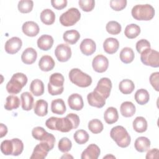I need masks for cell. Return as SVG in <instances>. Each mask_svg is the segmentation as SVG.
I'll list each match as a JSON object with an SVG mask.
<instances>
[{"mask_svg": "<svg viewBox=\"0 0 159 159\" xmlns=\"http://www.w3.org/2000/svg\"><path fill=\"white\" fill-rule=\"evenodd\" d=\"M92 66L95 71L98 73H103L106 71L108 68V59L102 55H98L93 58Z\"/></svg>", "mask_w": 159, "mask_h": 159, "instance_id": "obj_11", "label": "cell"}, {"mask_svg": "<svg viewBox=\"0 0 159 159\" xmlns=\"http://www.w3.org/2000/svg\"><path fill=\"white\" fill-rule=\"evenodd\" d=\"M73 138L75 142L80 144L82 145L86 143L89 140V134L84 130H78L75 132L73 135Z\"/></svg>", "mask_w": 159, "mask_h": 159, "instance_id": "obj_38", "label": "cell"}, {"mask_svg": "<svg viewBox=\"0 0 159 159\" xmlns=\"http://www.w3.org/2000/svg\"><path fill=\"white\" fill-rule=\"evenodd\" d=\"M78 4L81 9L85 12L91 11L95 6L94 0H80Z\"/></svg>", "mask_w": 159, "mask_h": 159, "instance_id": "obj_46", "label": "cell"}, {"mask_svg": "<svg viewBox=\"0 0 159 159\" xmlns=\"http://www.w3.org/2000/svg\"><path fill=\"white\" fill-rule=\"evenodd\" d=\"M12 143H13V153L12 155L13 156H18L20 154H21V153L23 151L24 149V144L22 142V140H20L19 139L15 138V139H12Z\"/></svg>", "mask_w": 159, "mask_h": 159, "instance_id": "obj_45", "label": "cell"}, {"mask_svg": "<svg viewBox=\"0 0 159 159\" xmlns=\"http://www.w3.org/2000/svg\"><path fill=\"white\" fill-rule=\"evenodd\" d=\"M41 142L47 144L48 145V147L50 148V149L52 150V149H53L54 145H55V138L53 134H52L50 133H47V134L46 135L45 138L42 140H41Z\"/></svg>", "mask_w": 159, "mask_h": 159, "instance_id": "obj_50", "label": "cell"}, {"mask_svg": "<svg viewBox=\"0 0 159 159\" xmlns=\"http://www.w3.org/2000/svg\"><path fill=\"white\" fill-rule=\"evenodd\" d=\"M69 79L72 83L81 88L88 87L92 83L91 77L78 68H73L70 70Z\"/></svg>", "mask_w": 159, "mask_h": 159, "instance_id": "obj_5", "label": "cell"}, {"mask_svg": "<svg viewBox=\"0 0 159 159\" xmlns=\"http://www.w3.org/2000/svg\"><path fill=\"white\" fill-rule=\"evenodd\" d=\"M112 88V82L108 78H102L98 81L94 91L98 93L106 99L109 96Z\"/></svg>", "mask_w": 159, "mask_h": 159, "instance_id": "obj_9", "label": "cell"}, {"mask_svg": "<svg viewBox=\"0 0 159 159\" xmlns=\"http://www.w3.org/2000/svg\"><path fill=\"white\" fill-rule=\"evenodd\" d=\"M22 40L17 37H13L7 40L5 43V51L9 54H15L21 48Z\"/></svg>", "mask_w": 159, "mask_h": 159, "instance_id": "obj_12", "label": "cell"}, {"mask_svg": "<svg viewBox=\"0 0 159 159\" xmlns=\"http://www.w3.org/2000/svg\"><path fill=\"white\" fill-rule=\"evenodd\" d=\"M148 92L145 89H138L135 94V99L136 102L140 105H144L149 101Z\"/></svg>", "mask_w": 159, "mask_h": 159, "instance_id": "obj_37", "label": "cell"}, {"mask_svg": "<svg viewBox=\"0 0 159 159\" xmlns=\"http://www.w3.org/2000/svg\"><path fill=\"white\" fill-rule=\"evenodd\" d=\"M27 83V77L22 73H17L12 75L10 81L6 84V90L10 94L19 93L22 88Z\"/></svg>", "mask_w": 159, "mask_h": 159, "instance_id": "obj_4", "label": "cell"}, {"mask_svg": "<svg viewBox=\"0 0 159 159\" xmlns=\"http://www.w3.org/2000/svg\"><path fill=\"white\" fill-rule=\"evenodd\" d=\"M87 99L90 106L98 108L102 107L106 104V99L95 91L88 94Z\"/></svg>", "mask_w": 159, "mask_h": 159, "instance_id": "obj_13", "label": "cell"}, {"mask_svg": "<svg viewBox=\"0 0 159 159\" xmlns=\"http://www.w3.org/2000/svg\"><path fill=\"white\" fill-rule=\"evenodd\" d=\"M0 132H1V138L5 136L7 133V128L3 124H1L0 125Z\"/></svg>", "mask_w": 159, "mask_h": 159, "instance_id": "obj_53", "label": "cell"}, {"mask_svg": "<svg viewBox=\"0 0 159 159\" xmlns=\"http://www.w3.org/2000/svg\"><path fill=\"white\" fill-rule=\"evenodd\" d=\"M22 108L24 111H30L34 105V98L29 92H24L20 95Z\"/></svg>", "mask_w": 159, "mask_h": 159, "instance_id": "obj_28", "label": "cell"}, {"mask_svg": "<svg viewBox=\"0 0 159 159\" xmlns=\"http://www.w3.org/2000/svg\"><path fill=\"white\" fill-rule=\"evenodd\" d=\"M55 65V61L52 57L49 55L42 56L39 61V66L43 71H49L52 70L54 68Z\"/></svg>", "mask_w": 159, "mask_h": 159, "instance_id": "obj_22", "label": "cell"}, {"mask_svg": "<svg viewBox=\"0 0 159 159\" xmlns=\"http://www.w3.org/2000/svg\"><path fill=\"white\" fill-rule=\"evenodd\" d=\"M38 47L44 51L48 50L50 49L53 44V39L51 35H42L37 40Z\"/></svg>", "mask_w": 159, "mask_h": 159, "instance_id": "obj_21", "label": "cell"}, {"mask_svg": "<svg viewBox=\"0 0 159 159\" xmlns=\"http://www.w3.org/2000/svg\"><path fill=\"white\" fill-rule=\"evenodd\" d=\"M104 119L105 122L108 124H112L116 122L119 119L117 109L114 107H108L104 112Z\"/></svg>", "mask_w": 159, "mask_h": 159, "instance_id": "obj_24", "label": "cell"}, {"mask_svg": "<svg viewBox=\"0 0 159 159\" xmlns=\"http://www.w3.org/2000/svg\"><path fill=\"white\" fill-rule=\"evenodd\" d=\"M34 2L31 0H21L18 2V10L21 13H29L33 9Z\"/></svg>", "mask_w": 159, "mask_h": 159, "instance_id": "obj_40", "label": "cell"}, {"mask_svg": "<svg viewBox=\"0 0 159 159\" xmlns=\"http://www.w3.org/2000/svg\"><path fill=\"white\" fill-rule=\"evenodd\" d=\"M119 56H120V60L123 63L125 64H128L131 63L134 60L135 54L133 50L131 48L124 47L120 51Z\"/></svg>", "mask_w": 159, "mask_h": 159, "instance_id": "obj_31", "label": "cell"}, {"mask_svg": "<svg viewBox=\"0 0 159 159\" xmlns=\"http://www.w3.org/2000/svg\"><path fill=\"white\" fill-rule=\"evenodd\" d=\"M104 126L102 122L97 119L90 120L88 123V129L93 134H99L103 130Z\"/></svg>", "mask_w": 159, "mask_h": 159, "instance_id": "obj_39", "label": "cell"}, {"mask_svg": "<svg viewBox=\"0 0 159 159\" xmlns=\"http://www.w3.org/2000/svg\"><path fill=\"white\" fill-rule=\"evenodd\" d=\"M101 153L99 147L96 144L89 145L87 148L82 152L81 159H97Z\"/></svg>", "mask_w": 159, "mask_h": 159, "instance_id": "obj_15", "label": "cell"}, {"mask_svg": "<svg viewBox=\"0 0 159 159\" xmlns=\"http://www.w3.org/2000/svg\"><path fill=\"white\" fill-rule=\"evenodd\" d=\"M66 106L62 99H56L52 101L51 110L54 114L62 115L66 112Z\"/></svg>", "mask_w": 159, "mask_h": 159, "instance_id": "obj_26", "label": "cell"}, {"mask_svg": "<svg viewBox=\"0 0 159 159\" xmlns=\"http://www.w3.org/2000/svg\"><path fill=\"white\" fill-rule=\"evenodd\" d=\"M72 147V143L71 140L67 137H63L61 138L58 144V149L61 152H67L70 151Z\"/></svg>", "mask_w": 159, "mask_h": 159, "instance_id": "obj_43", "label": "cell"}, {"mask_svg": "<svg viewBox=\"0 0 159 159\" xmlns=\"http://www.w3.org/2000/svg\"><path fill=\"white\" fill-rule=\"evenodd\" d=\"M132 125L134 130L139 133L144 132L147 129V122L146 119L142 116L137 117L134 120Z\"/></svg>", "mask_w": 159, "mask_h": 159, "instance_id": "obj_33", "label": "cell"}, {"mask_svg": "<svg viewBox=\"0 0 159 159\" xmlns=\"http://www.w3.org/2000/svg\"><path fill=\"white\" fill-rule=\"evenodd\" d=\"M40 20L45 25H52L55 20V13L50 9H45L40 13Z\"/></svg>", "mask_w": 159, "mask_h": 159, "instance_id": "obj_32", "label": "cell"}, {"mask_svg": "<svg viewBox=\"0 0 159 159\" xmlns=\"http://www.w3.org/2000/svg\"><path fill=\"white\" fill-rule=\"evenodd\" d=\"M34 112L39 116H45L48 113V103L43 99H39L36 101L34 107Z\"/></svg>", "mask_w": 159, "mask_h": 159, "instance_id": "obj_27", "label": "cell"}, {"mask_svg": "<svg viewBox=\"0 0 159 159\" xmlns=\"http://www.w3.org/2000/svg\"><path fill=\"white\" fill-rule=\"evenodd\" d=\"M30 90L35 96H40L44 93L43 83L39 79L33 80L30 84Z\"/></svg>", "mask_w": 159, "mask_h": 159, "instance_id": "obj_29", "label": "cell"}, {"mask_svg": "<svg viewBox=\"0 0 159 159\" xmlns=\"http://www.w3.org/2000/svg\"><path fill=\"white\" fill-rule=\"evenodd\" d=\"M149 81L153 88L157 91H159V73L158 72H155L151 74Z\"/></svg>", "mask_w": 159, "mask_h": 159, "instance_id": "obj_49", "label": "cell"}, {"mask_svg": "<svg viewBox=\"0 0 159 159\" xmlns=\"http://www.w3.org/2000/svg\"><path fill=\"white\" fill-rule=\"evenodd\" d=\"M23 33L29 37H35L39 32L38 24L34 21H27L24 22L22 27Z\"/></svg>", "mask_w": 159, "mask_h": 159, "instance_id": "obj_17", "label": "cell"}, {"mask_svg": "<svg viewBox=\"0 0 159 159\" xmlns=\"http://www.w3.org/2000/svg\"><path fill=\"white\" fill-rule=\"evenodd\" d=\"M47 132L42 127H34L32 130V137L37 140H42L46 135L47 134Z\"/></svg>", "mask_w": 159, "mask_h": 159, "instance_id": "obj_44", "label": "cell"}, {"mask_svg": "<svg viewBox=\"0 0 159 159\" xmlns=\"http://www.w3.org/2000/svg\"><path fill=\"white\" fill-rule=\"evenodd\" d=\"M140 33V27L135 24L127 25L124 30L125 35L130 39L136 38Z\"/></svg>", "mask_w": 159, "mask_h": 159, "instance_id": "obj_35", "label": "cell"}, {"mask_svg": "<svg viewBox=\"0 0 159 159\" xmlns=\"http://www.w3.org/2000/svg\"><path fill=\"white\" fill-rule=\"evenodd\" d=\"M20 106V99L17 96L10 95L7 97L6 101L4 104L5 109L12 111L17 109Z\"/></svg>", "mask_w": 159, "mask_h": 159, "instance_id": "obj_36", "label": "cell"}, {"mask_svg": "<svg viewBox=\"0 0 159 159\" xmlns=\"http://www.w3.org/2000/svg\"><path fill=\"white\" fill-rule=\"evenodd\" d=\"M127 5L126 0H111L110 1L111 7L116 11L124 9Z\"/></svg>", "mask_w": 159, "mask_h": 159, "instance_id": "obj_47", "label": "cell"}, {"mask_svg": "<svg viewBox=\"0 0 159 159\" xmlns=\"http://www.w3.org/2000/svg\"><path fill=\"white\" fill-rule=\"evenodd\" d=\"M37 57V53L36 50L32 47H29L22 52L21 60L25 64L31 65L35 61Z\"/></svg>", "mask_w": 159, "mask_h": 159, "instance_id": "obj_20", "label": "cell"}, {"mask_svg": "<svg viewBox=\"0 0 159 159\" xmlns=\"http://www.w3.org/2000/svg\"><path fill=\"white\" fill-rule=\"evenodd\" d=\"M81 18V13L77 8L71 7L63 13L60 17L61 25L66 27L75 25Z\"/></svg>", "mask_w": 159, "mask_h": 159, "instance_id": "obj_7", "label": "cell"}, {"mask_svg": "<svg viewBox=\"0 0 159 159\" xmlns=\"http://www.w3.org/2000/svg\"><path fill=\"white\" fill-rule=\"evenodd\" d=\"M158 153H159V151L158 148H153L149 151H148V152L147 153L146 155V158L149 159V158H158Z\"/></svg>", "mask_w": 159, "mask_h": 159, "instance_id": "obj_52", "label": "cell"}, {"mask_svg": "<svg viewBox=\"0 0 159 159\" xmlns=\"http://www.w3.org/2000/svg\"><path fill=\"white\" fill-rule=\"evenodd\" d=\"M110 136L116 142V144L121 148H125L130 143V136L123 126L117 125L114 127L110 132Z\"/></svg>", "mask_w": 159, "mask_h": 159, "instance_id": "obj_2", "label": "cell"}, {"mask_svg": "<svg viewBox=\"0 0 159 159\" xmlns=\"http://www.w3.org/2000/svg\"><path fill=\"white\" fill-rule=\"evenodd\" d=\"M79 124L80 118L73 113L68 114L65 117H51L45 122V125L49 129L61 132H68L71 129H76Z\"/></svg>", "mask_w": 159, "mask_h": 159, "instance_id": "obj_1", "label": "cell"}, {"mask_svg": "<svg viewBox=\"0 0 159 159\" xmlns=\"http://www.w3.org/2000/svg\"><path fill=\"white\" fill-rule=\"evenodd\" d=\"M134 88V83L132 81L129 79H125L122 80L119 84V89L120 91L124 94H129L132 93Z\"/></svg>", "mask_w": 159, "mask_h": 159, "instance_id": "obj_34", "label": "cell"}, {"mask_svg": "<svg viewBox=\"0 0 159 159\" xmlns=\"http://www.w3.org/2000/svg\"><path fill=\"white\" fill-rule=\"evenodd\" d=\"M140 54V60L142 63L153 68L159 66L158 52L149 48L144 50Z\"/></svg>", "mask_w": 159, "mask_h": 159, "instance_id": "obj_8", "label": "cell"}, {"mask_svg": "<svg viewBox=\"0 0 159 159\" xmlns=\"http://www.w3.org/2000/svg\"><path fill=\"white\" fill-rule=\"evenodd\" d=\"M150 147V140L145 137H138L134 143V147L137 151L139 152H144L147 151Z\"/></svg>", "mask_w": 159, "mask_h": 159, "instance_id": "obj_25", "label": "cell"}, {"mask_svg": "<svg viewBox=\"0 0 159 159\" xmlns=\"http://www.w3.org/2000/svg\"><path fill=\"white\" fill-rule=\"evenodd\" d=\"M132 17L138 20H150L155 16V9L150 4H137L132 9Z\"/></svg>", "mask_w": 159, "mask_h": 159, "instance_id": "obj_3", "label": "cell"}, {"mask_svg": "<svg viewBox=\"0 0 159 159\" xmlns=\"http://www.w3.org/2000/svg\"><path fill=\"white\" fill-rule=\"evenodd\" d=\"M80 38V33L76 30H70L66 31L63 35V39L65 42L69 44L76 43Z\"/></svg>", "mask_w": 159, "mask_h": 159, "instance_id": "obj_30", "label": "cell"}, {"mask_svg": "<svg viewBox=\"0 0 159 159\" xmlns=\"http://www.w3.org/2000/svg\"><path fill=\"white\" fill-rule=\"evenodd\" d=\"M13 148L14 147L12 140H5L1 143V150L5 155H12L13 153Z\"/></svg>", "mask_w": 159, "mask_h": 159, "instance_id": "obj_42", "label": "cell"}, {"mask_svg": "<svg viewBox=\"0 0 159 159\" xmlns=\"http://www.w3.org/2000/svg\"><path fill=\"white\" fill-rule=\"evenodd\" d=\"M121 25L117 21L112 20L107 22L106 26L107 32L112 35L119 34L121 32Z\"/></svg>", "mask_w": 159, "mask_h": 159, "instance_id": "obj_41", "label": "cell"}, {"mask_svg": "<svg viewBox=\"0 0 159 159\" xmlns=\"http://www.w3.org/2000/svg\"><path fill=\"white\" fill-rule=\"evenodd\" d=\"M51 150L48 147L47 144L43 142H40V143L37 144L30 156V159H43L45 158L48 153L49 151Z\"/></svg>", "mask_w": 159, "mask_h": 159, "instance_id": "obj_14", "label": "cell"}, {"mask_svg": "<svg viewBox=\"0 0 159 159\" xmlns=\"http://www.w3.org/2000/svg\"><path fill=\"white\" fill-rule=\"evenodd\" d=\"M149 48H150V43L146 39H141L136 43V50L139 53H141L144 50Z\"/></svg>", "mask_w": 159, "mask_h": 159, "instance_id": "obj_48", "label": "cell"}, {"mask_svg": "<svg viewBox=\"0 0 159 159\" xmlns=\"http://www.w3.org/2000/svg\"><path fill=\"white\" fill-rule=\"evenodd\" d=\"M55 55L59 61H67L71 57V48L66 44L61 43L56 47L55 50Z\"/></svg>", "mask_w": 159, "mask_h": 159, "instance_id": "obj_10", "label": "cell"}, {"mask_svg": "<svg viewBox=\"0 0 159 159\" xmlns=\"http://www.w3.org/2000/svg\"><path fill=\"white\" fill-rule=\"evenodd\" d=\"M119 47V41L112 37L106 39L103 43L104 50L108 54H113L116 53Z\"/></svg>", "mask_w": 159, "mask_h": 159, "instance_id": "obj_19", "label": "cell"}, {"mask_svg": "<svg viewBox=\"0 0 159 159\" xmlns=\"http://www.w3.org/2000/svg\"><path fill=\"white\" fill-rule=\"evenodd\" d=\"M121 114L125 117H130L134 115L135 112V106L130 101H125L122 102L120 107Z\"/></svg>", "mask_w": 159, "mask_h": 159, "instance_id": "obj_23", "label": "cell"}, {"mask_svg": "<svg viewBox=\"0 0 159 159\" xmlns=\"http://www.w3.org/2000/svg\"><path fill=\"white\" fill-rule=\"evenodd\" d=\"M64 77L59 73H55L50 76L48 83V91L50 94L56 96L61 94L64 89Z\"/></svg>", "mask_w": 159, "mask_h": 159, "instance_id": "obj_6", "label": "cell"}, {"mask_svg": "<svg viewBox=\"0 0 159 159\" xmlns=\"http://www.w3.org/2000/svg\"><path fill=\"white\" fill-rule=\"evenodd\" d=\"M51 4L53 7L56 9L61 10L63 8L66 7L67 6V1L66 0H52Z\"/></svg>", "mask_w": 159, "mask_h": 159, "instance_id": "obj_51", "label": "cell"}, {"mask_svg": "<svg viewBox=\"0 0 159 159\" xmlns=\"http://www.w3.org/2000/svg\"><path fill=\"white\" fill-rule=\"evenodd\" d=\"M68 104L71 109L75 111L81 110L84 106L83 98L78 93H73L68 97Z\"/></svg>", "mask_w": 159, "mask_h": 159, "instance_id": "obj_16", "label": "cell"}, {"mask_svg": "<svg viewBox=\"0 0 159 159\" xmlns=\"http://www.w3.org/2000/svg\"><path fill=\"white\" fill-rule=\"evenodd\" d=\"M96 43L91 39H85L81 42L80 50L85 55H92L96 51Z\"/></svg>", "mask_w": 159, "mask_h": 159, "instance_id": "obj_18", "label": "cell"}]
</instances>
